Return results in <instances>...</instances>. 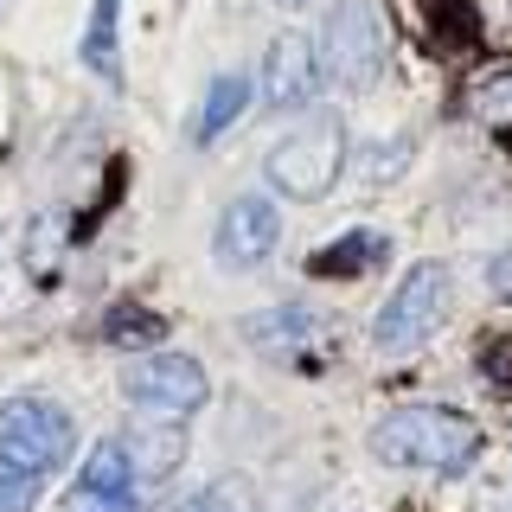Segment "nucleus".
Returning <instances> with one entry per match:
<instances>
[{
  "label": "nucleus",
  "mask_w": 512,
  "mask_h": 512,
  "mask_svg": "<svg viewBox=\"0 0 512 512\" xmlns=\"http://www.w3.org/2000/svg\"><path fill=\"white\" fill-rule=\"evenodd\" d=\"M480 423L448 404H397L372 423V455L384 468H410V474H442L461 480L480 461Z\"/></svg>",
  "instance_id": "nucleus-1"
},
{
  "label": "nucleus",
  "mask_w": 512,
  "mask_h": 512,
  "mask_svg": "<svg viewBox=\"0 0 512 512\" xmlns=\"http://www.w3.org/2000/svg\"><path fill=\"white\" fill-rule=\"evenodd\" d=\"M263 173L282 199H327L346 173V122L333 116V109H314L295 135H282L276 148H269Z\"/></svg>",
  "instance_id": "nucleus-2"
},
{
  "label": "nucleus",
  "mask_w": 512,
  "mask_h": 512,
  "mask_svg": "<svg viewBox=\"0 0 512 512\" xmlns=\"http://www.w3.org/2000/svg\"><path fill=\"white\" fill-rule=\"evenodd\" d=\"M448 308H455V269L436 263V256H429V263H410V276L391 288V301H384L378 320H372V346L378 352L423 346L448 320Z\"/></svg>",
  "instance_id": "nucleus-3"
},
{
  "label": "nucleus",
  "mask_w": 512,
  "mask_h": 512,
  "mask_svg": "<svg viewBox=\"0 0 512 512\" xmlns=\"http://www.w3.org/2000/svg\"><path fill=\"white\" fill-rule=\"evenodd\" d=\"M320 52V77L340 90H372L384 77V20L372 0H340V7L327 13V26H320L314 39Z\"/></svg>",
  "instance_id": "nucleus-4"
},
{
  "label": "nucleus",
  "mask_w": 512,
  "mask_h": 512,
  "mask_svg": "<svg viewBox=\"0 0 512 512\" xmlns=\"http://www.w3.org/2000/svg\"><path fill=\"white\" fill-rule=\"evenodd\" d=\"M71 442H77V429L52 397H7L0 404V468L45 480L52 468L71 461Z\"/></svg>",
  "instance_id": "nucleus-5"
},
{
  "label": "nucleus",
  "mask_w": 512,
  "mask_h": 512,
  "mask_svg": "<svg viewBox=\"0 0 512 512\" xmlns=\"http://www.w3.org/2000/svg\"><path fill=\"white\" fill-rule=\"evenodd\" d=\"M122 391H128V404L135 410H148V416H192L212 397V384H205V365L199 359H186V352H154V359H135L122 372Z\"/></svg>",
  "instance_id": "nucleus-6"
},
{
  "label": "nucleus",
  "mask_w": 512,
  "mask_h": 512,
  "mask_svg": "<svg viewBox=\"0 0 512 512\" xmlns=\"http://www.w3.org/2000/svg\"><path fill=\"white\" fill-rule=\"evenodd\" d=\"M276 237H282V218L269 199H256V192H244V199L224 205L218 218V263L224 269H256L263 256H276Z\"/></svg>",
  "instance_id": "nucleus-7"
},
{
  "label": "nucleus",
  "mask_w": 512,
  "mask_h": 512,
  "mask_svg": "<svg viewBox=\"0 0 512 512\" xmlns=\"http://www.w3.org/2000/svg\"><path fill=\"white\" fill-rule=\"evenodd\" d=\"M320 90V52L308 32H276L263 52V103L269 109H301Z\"/></svg>",
  "instance_id": "nucleus-8"
},
{
  "label": "nucleus",
  "mask_w": 512,
  "mask_h": 512,
  "mask_svg": "<svg viewBox=\"0 0 512 512\" xmlns=\"http://www.w3.org/2000/svg\"><path fill=\"white\" fill-rule=\"evenodd\" d=\"M384 256H391V237H384V231H346V237H333L327 250H314V256H308V276H320V282L372 276Z\"/></svg>",
  "instance_id": "nucleus-9"
},
{
  "label": "nucleus",
  "mask_w": 512,
  "mask_h": 512,
  "mask_svg": "<svg viewBox=\"0 0 512 512\" xmlns=\"http://www.w3.org/2000/svg\"><path fill=\"white\" fill-rule=\"evenodd\" d=\"M122 455H128V468H135V480H167L186 461V429L173 423V416H154V423H141L135 436L122 442Z\"/></svg>",
  "instance_id": "nucleus-10"
},
{
  "label": "nucleus",
  "mask_w": 512,
  "mask_h": 512,
  "mask_svg": "<svg viewBox=\"0 0 512 512\" xmlns=\"http://www.w3.org/2000/svg\"><path fill=\"white\" fill-rule=\"evenodd\" d=\"M327 333V320H314L308 308H276V314H250L244 340L256 352H276V359H308V340Z\"/></svg>",
  "instance_id": "nucleus-11"
},
{
  "label": "nucleus",
  "mask_w": 512,
  "mask_h": 512,
  "mask_svg": "<svg viewBox=\"0 0 512 512\" xmlns=\"http://www.w3.org/2000/svg\"><path fill=\"white\" fill-rule=\"evenodd\" d=\"M122 493H135V468H128L122 442H96L90 461L77 468V493H71V500H122Z\"/></svg>",
  "instance_id": "nucleus-12"
},
{
  "label": "nucleus",
  "mask_w": 512,
  "mask_h": 512,
  "mask_svg": "<svg viewBox=\"0 0 512 512\" xmlns=\"http://www.w3.org/2000/svg\"><path fill=\"white\" fill-rule=\"evenodd\" d=\"M244 103H250V84H244V77H218V84L205 90V109H199V122H192V141H218L224 128L244 116Z\"/></svg>",
  "instance_id": "nucleus-13"
},
{
  "label": "nucleus",
  "mask_w": 512,
  "mask_h": 512,
  "mask_svg": "<svg viewBox=\"0 0 512 512\" xmlns=\"http://www.w3.org/2000/svg\"><path fill=\"white\" fill-rule=\"evenodd\" d=\"M84 64L103 77H116V0L90 7V32H84Z\"/></svg>",
  "instance_id": "nucleus-14"
},
{
  "label": "nucleus",
  "mask_w": 512,
  "mask_h": 512,
  "mask_svg": "<svg viewBox=\"0 0 512 512\" xmlns=\"http://www.w3.org/2000/svg\"><path fill=\"white\" fill-rule=\"evenodd\" d=\"M423 7V26L436 32L442 45H468L474 39V7L468 0H416Z\"/></svg>",
  "instance_id": "nucleus-15"
},
{
  "label": "nucleus",
  "mask_w": 512,
  "mask_h": 512,
  "mask_svg": "<svg viewBox=\"0 0 512 512\" xmlns=\"http://www.w3.org/2000/svg\"><path fill=\"white\" fill-rule=\"evenodd\" d=\"M160 333H167V320L148 314V308H116V314L103 320V340L109 346H154Z\"/></svg>",
  "instance_id": "nucleus-16"
},
{
  "label": "nucleus",
  "mask_w": 512,
  "mask_h": 512,
  "mask_svg": "<svg viewBox=\"0 0 512 512\" xmlns=\"http://www.w3.org/2000/svg\"><path fill=\"white\" fill-rule=\"evenodd\" d=\"M167 512H263V506H256V493L244 480H218L212 493H199V500H186V506H167Z\"/></svg>",
  "instance_id": "nucleus-17"
},
{
  "label": "nucleus",
  "mask_w": 512,
  "mask_h": 512,
  "mask_svg": "<svg viewBox=\"0 0 512 512\" xmlns=\"http://www.w3.org/2000/svg\"><path fill=\"white\" fill-rule=\"evenodd\" d=\"M32 506H39V474L0 468V512H32Z\"/></svg>",
  "instance_id": "nucleus-18"
},
{
  "label": "nucleus",
  "mask_w": 512,
  "mask_h": 512,
  "mask_svg": "<svg viewBox=\"0 0 512 512\" xmlns=\"http://www.w3.org/2000/svg\"><path fill=\"white\" fill-rule=\"evenodd\" d=\"M480 372H487V384L500 397H512V340H487V346H480Z\"/></svg>",
  "instance_id": "nucleus-19"
},
{
  "label": "nucleus",
  "mask_w": 512,
  "mask_h": 512,
  "mask_svg": "<svg viewBox=\"0 0 512 512\" xmlns=\"http://www.w3.org/2000/svg\"><path fill=\"white\" fill-rule=\"evenodd\" d=\"M474 109H480L487 122H512V71H506V77H493V84H480Z\"/></svg>",
  "instance_id": "nucleus-20"
},
{
  "label": "nucleus",
  "mask_w": 512,
  "mask_h": 512,
  "mask_svg": "<svg viewBox=\"0 0 512 512\" xmlns=\"http://www.w3.org/2000/svg\"><path fill=\"white\" fill-rule=\"evenodd\" d=\"M71 512H141L135 493H122V500H71Z\"/></svg>",
  "instance_id": "nucleus-21"
},
{
  "label": "nucleus",
  "mask_w": 512,
  "mask_h": 512,
  "mask_svg": "<svg viewBox=\"0 0 512 512\" xmlns=\"http://www.w3.org/2000/svg\"><path fill=\"white\" fill-rule=\"evenodd\" d=\"M493 288H500V295H512V250L493 256Z\"/></svg>",
  "instance_id": "nucleus-22"
},
{
  "label": "nucleus",
  "mask_w": 512,
  "mask_h": 512,
  "mask_svg": "<svg viewBox=\"0 0 512 512\" xmlns=\"http://www.w3.org/2000/svg\"><path fill=\"white\" fill-rule=\"evenodd\" d=\"M276 7H308V0H276Z\"/></svg>",
  "instance_id": "nucleus-23"
}]
</instances>
